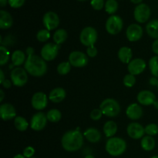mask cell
<instances>
[{
    "instance_id": "cell-1",
    "label": "cell",
    "mask_w": 158,
    "mask_h": 158,
    "mask_svg": "<svg viewBox=\"0 0 158 158\" xmlns=\"http://www.w3.org/2000/svg\"><path fill=\"white\" fill-rule=\"evenodd\" d=\"M27 58L24 65L26 72L32 77H43L47 72V64L41 56L35 55L34 49L28 47L26 49Z\"/></svg>"
},
{
    "instance_id": "cell-2",
    "label": "cell",
    "mask_w": 158,
    "mask_h": 158,
    "mask_svg": "<svg viewBox=\"0 0 158 158\" xmlns=\"http://www.w3.org/2000/svg\"><path fill=\"white\" fill-rule=\"evenodd\" d=\"M62 147L68 152L77 151L83 145V135L80 131H69L63 134L61 139Z\"/></svg>"
},
{
    "instance_id": "cell-3",
    "label": "cell",
    "mask_w": 158,
    "mask_h": 158,
    "mask_svg": "<svg viewBox=\"0 0 158 158\" xmlns=\"http://www.w3.org/2000/svg\"><path fill=\"white\" fill-rule=\"evenodd\" d=\"M105 148L110 155L113 157H118L126 151L127 143L120 137H113L108 139Z\"/></svg>"
},
{
    "instance_id": "cell-4",
    "label": "cell",
    "mask_w": 158,
    "mask_h": 158,
    "mask_svg": "<svg viewBox=\"0 0 158 158\" xmlns=\"http://www.w3.org/2000/svg\"><path fill=\"white\" fill-rule=\"evenodd\" d=\"M100 109L103 115L108 117H115L120 114V106L118 102L112 98H107L103 100L100 106Z\"/></svg>"
},
{
    "instance_id": "cell-5",
    "label": "cell",
    "mask_w": 158,
    "mask_h": 158,
    "mask_svg": "<svg viewBox=\"0 0 158 158\" xmlns=\"http://www.w3.org/2000/svg\"><path fill=\"white\" fill-rule=\"evenodd\" d=\"M97 31L96 29L91 26L85 27L81 31L80 35V40L83 46L89 47V46H94L97 40Z\"/></svg>"
},
{
    "instance_id": "cell-6",
    "label": "cell",
    "mask_w": 158,
    "mask_h": 158,
    "mask_svg": "<svg viewBox=\"0 0 158 158\" xmlns=\"http://www.w3.org/2000/svg\"><path fill=\"white\" fill-rule=\"evenodd\" d=\"M123 27V21L119 15H113L108 18L106 23V29L108 33L117 35L121 32Z\"/></svg>"
},
{
    "instance_id": "cell-7",
    "label": "cell",
    "mask_w": 158,
    "mask_h": 158,
    "mask_svg": "<svg viewBox=\"0 0 158 158\" xmlns=\"http://www.w3.org/2000/svg\"><path fill=\"white\" fill-rule=\"evenodd\" d=\"M28 73L24 68L15 67L11 72V80L12 84L18 87L25 86L28 81Z\"/></svg>"
},
{
    "instance_id": "cell-8",
    "label": "cell",
    "mask_w": 158,
    "mask_h": 158,
    "mask_svg": "<svg viewBox=\"0 0 158 158\" xmlns=\"http://www.w3.org/2000/svg\"><path fill=\"white\" fill-rule=\"evenodd\" d=\"M60 48V45L52 43H46L41 49V57L45 61H52L58 55Z\"/></svg>"
},
{
    "instance_id": "cell-9",
    "label": "cell",
    "mask_w": 158,
    "mask_h": 158,
    "mask_svg": "<svg viewBox=\"0 0 158 158\" xmlns=\"http://www.w3.org/2000/svg\"><path fill=\"white\" fill-rule=\"evenodd\" d=\"M134 19L139 23H144L151 16V9L145 3H141L136 6L134 12Z\"/></svg>"
},
{
    "instance_id": "cell-10",
    "label": "cell",
    "mask_w": 158,
    "mask_h": 158,
    "mask_svg": "<svg viewBox=\"0 0 158 158\" xmlns=\"http://www.w3.org/2000/svg\"><path fill=\"white\" fill-rule=\"evenodd\" d=\"M88 57L84 52L73 51L69 56V62L71 66L77 68H83L88 63Z\"/></svg>"
},
{
    "instance_id": "cell-11",
    "label": "cell",
    "mask_w": 158,
    "mask_h": 158,
    "mask_svg": "<svg viewBox=\"0 0 158 158\" xmlns=\"http://www.w3.org/2000/svg\"><path fill=\"white\" fill-rule=\"evenodd\" d=\"M47 117L43 112H37L31 118L30 127L33 131H40L45 128L47 123Z\"/></svg>"
},
{
    "instance_id": "cell-12",
    "label": "cell",
    "mask_w": 158,
    "mask_h": 158,
    "mask_svg": "<svg viewBox=\"0 0 158 158\" xmlns=\"http://www.w3.org/2000/svg\"><path fill=\"white\" fill-rule=\"evenodd\" d=\"M43 23L47 30H53L58 27L60 24V18L54 12H47L43 15Z\"/></svg>"
},
{
    "instance_id": "cell-13",
    "label": "cell",
    "mask_w": 158,
    "mask_h": 158,
    "mask_svg": "<svg viewBox=\"0 0 158 158\" xmlns=\"http://www.w3.org/2000/svg\"><path fill=\"white\" fill-rule=\"evenodd\" d=\"M147 63L143 59L137 58L131 60L128 63L127 70L131 74L134 76L140 75L146 69Z\"/></svg>"
},
{
    "instance_id": "cell-14",
    "label": "cell",
    "mask_w": 158,
    "mask_h": 158,
    "mask_svg": "<svg viewBox=\"0 0 158 158\" xmlns=\"http://www.w3.org/2000/svg\"><path fill=\"white\" fill-rule=\"evenodd\" d=\"M48 99L49 97H47L46 94L43 92H37L32 96L31 104L36 110H42L47 106Z\"/></svg>"
},
{
    "instance_id": "cell-15",
    "label": "cell",
    "mask_w": 158,
    "mask_h": 158,
    "mask_svg": "<svg viewBox=\"0 0 158 158\" xmlns=\"http://www.w3.org/2000/svg\"><path fill=\"white\" fill-rule=\"evenodd\" d=\"M127 132L128 136L132 139L138 140V139L143 138L145 134V128L142 126L140 123L133 122L127 126Z\"/></svg>"
},
{
    "instance_id": "cell-16",
    "label": "cell",
    "mask_w": 158,
    "mask_h": 158,
    "mask_svg": "<svg viewBox=\"0 0 158 158\" xmlns=\"http://www.w3.org/2000/svg\"><path fill=\"white\" fill-rule=\"evenodd\" d=\"M143 35V28L139 24H131L127 27L126 36L130 42L138 41Z\"/></svg>"
},
{
    "instance_id": "cell-17",
    "label": "cell",
    "mask_w": 158,
    "mask_h": 158,
    "mask_svg": "<svg viewBox=\"0 0 158 158\" xmlns=\"http://www.w3.org/2000/svg\"><path fill=\"white\" fill-rule=\"evenodd\" d=\"M0 116L5 121L10 120L17 117L15 107L9 103H2L0 106Z\"/></svg>"
},
{
    "instance_id": "cell-18",
    "label": "cell",
    "mask_w": 158,
    "mask_h": 158,
    "mask_svg": "<svg viewBox=\"0 0 158 158\" xmlns=\"http://www.w3.org/2000/svg\"><path fill=\"white\" fill-rule=\"evenodd\" d=\"M137 101L143 106H151L156 101V96L150 90H142L137 95Z\"/></svg>"
},
{
    "instance_id": "cell-19",
    "label": "cell",
    "mask_w": 158,
    "mask_h": 158,
    "mask_svg": "<svg viewBox=\"0 0 158 158\" xmlns=\"http://www.w3.org/2000/svg\"><path fill=\"white\" fill-rule=\"evenodd\" d=\"M126 114L131 120H139L143 115V109L141 106L137 103H132L126 110Z\"/></svg>"
},
{
    "instance_id": "cell-20",
    "label": "cell",
    "mask_w": 158,
    "mask_h": 158,
    "mask_svg": "<svg viewBox=\"0 0 158 158\" xmlns=\"http://www.w3.org/2000/svg\"><path fill=\"white\" fill-rule=\"evenodd\" d=\"M66 90L63 88L56 87L50 91L49 95V99L52 103H59L66 98Z\"/></svg>"
},
{
    "instance_id": "cell-21",
    "label": "cell",
    "mask_w": 158,
    "mask_h": 158,
    "mask_svg": "<svg viewBox=\"0 0 158 158\" xmlns=\"http://www.w3.org/2000/svg\"><path fill=\"white\" fill-rule=\"evenodd\" d=\"M13 24V19L10 13L5 10L0 11V28L2 29H9Z\"/></svg>"
},
{
    "instance_id": "cell-22",
    "label": "cell",
    "mask_w": 158,
    "mask_h": 158,
    "mask_svg": "<svg viewBox=\"0 0 158 158\" xmlns=\"http://www.w3.org/2000/svg\"><path fill=\"white\" fill-rule=\"evenodd\" d=\"M83 136L90 143H97L101 139V134L100 131L94 127L88 128L84 132Z\"/></svg>"
},
{
    "instance_id": "cell-23",
    "label": "cell",
    "mask_w": 158,
    "mask_h": 158,
    "mask_svg": "<svg viewBox=\"0 0 158 158\" xmlns=\"http://www.w3.org/2000/svg\"><path fill=\"white\" fill-rule=\"evenodd\" d=\"M117 56H118L119 60H120L122 63L128 64V63L131 61V59H132L133 56V52L130 47H127V46H123V47H121L119 49Z\"/></svg>"
},
{
    "instance_id": "cell-24",
    "label": "cell",
    "mask_w": 158,
    "mask_h": 158,
    "mask_svg": "<svg viewBox=\"0 0 158 158\" xmlns=\"http://www.w3.org/2000/svg\"><path fill=\"white\" fill-rule=\"evenodd\" d=\"M146 31L150 37L158 40V19L150 21L146 26Z\"/></svg>"
},
{
    "instance_id": "cell-25",
    "label": "cell",
    "mask_w": 158,
    "mask_h": 158,
    "mask_svg": "<svg viewBox=\"0 0 158 158\" xmlns=\"http://www.w3.org/2000/svg\"><path fill=\"white\" fill-rule=\"evenodd\" d=\"M11 60H12L13 66L19 67L23 63H26V55H25L24 52H23L22 50H15L12 52Z\"/></svg>"
},
{
    "instance_id": "cell-26",
    "label": "cell",
    "mask_w": 158,
    "mask_h": 158,
    "mask_svg": "<svg viewBox=\"0 0 158 158\" xmlns=\"http://www.w3.org/2000/svg\"><path fill=\"white\" fill-rule=\"evenodd\" d=\"M117 129H118L117 124L113 120H109L103 126V132L106 137H110V138L113 137L117 134Z\"/></svg>"
},
{
    "instance_id": "cell-27",
    "label": "cell",
    "mask_w": 158,
    "mask_h": 158,
    "mask_svg": "<svg viewBox=\"0 0 158 158\" xmlns=\"http://www.w3.org/2000/svg\"><path fill=\"white\" fill-rule=\"evenodd\" d=\"M155 140L151 136H145L140 141L141 148L146 151H151L155 148Z\"/></svg>"
},
{
    "instance_id": "cell-28",
    "label": "cell",
    "mask_w": 158,
    "mask_h": 158,
    "mask_svg": "<svg viewBox=\"0 0 158 158\" xmlns=\"http://www.w3.org/2000/svg\"><path fill=\"white\" fill-rule=\"evenodd\" d=\"M68 33L64 29H57L53 34V41L56 44L61 45L67 40Z\"/></svg>"
},
{
    "instance_id": "cell-29",
    "label": "cell",
    "mask_w": 158,
    "mask_h": 158,
    "mask_svg": "<svg viewBox=\"0 0 158 158\" xmlns=\"http://www.w3.org/2000/svg\"><path fill=\"white\" fill-rule=\"evenodd\" d=\"M14 124H15V128L19 131H25L29 127V123L27 120L21 116H17L14 119Z\"/></svg>"
},
{
    "instance_id": "cell-30",
    "label": "cell",
    "mask_w": 158,
    "mask_h": 158,
    "mask_svg": "<svg viewBox=\"0 0 158 158\" xmlns=\"http://www.w3.org/2000/svg\"><path fill=\"white\" fill-rule=\"evenodd\" d=\"M46 117L49 121L52 123H56L59 122L62 118V114L59 110L57 109H52L48 111L46 114Z\"/></svg>"
},
{
    "instance_id": "cell-31",
    "label": "cell",
    "mask_w": 158,
    "mask_h": 158,
    "mask_svg": "<svg viewBox=\"0 0 158 158\" xmlns=\"http://www.w3.org/2000/svg\"><path fill=\"white\" fill-rule=\"evenodd\" d=\"M149 68L152 75L158 78V56L151 57L149 61Z\"/></svg>"
},
{
    "instance_id": "cell-32",
    "label": "cell",
    "mask_w": 158,
    "mask_h": 158,
    "mask_svg": "<svg viewBox=\"0 0 158 158\" xmlns=\"http://www.w3.org/2000/svg\"><path fill=\"white\" fill-rule=\"evenodd\" d=\"M118 9V3L116 0H107L105 3V10L108 14L115 13Z\"/></svg>"
},
{
    "instance_id": "cell-33",
    "label": "cell",
    "mask_w": 158,
    "mask_h": 158,
    "mask_svg": "<svg viewBox=\"0 0 158 158\" xmlns=\"http://www.w3.org/2000/svg\"><path fill=\"white\" fill-rule=\"evenodd\" d=\"M71 69V64L69 62H62L57 66V72L60 75L64 76L69 73Z\"/></svg>"
},
{
    "instance_id": "cell-34",
    "label": "cell",
    "mask_w": 158,
    "mask_h": 158,
    "mask_svg": "<svg viewBox=\"0 0 158 158\" xmlns=\"http://www.w3.org/2000/svg\"><path fill=\"white\" fill-rule=\"evenodd\" d=\"M0 54H1V59H0V65L3 66V65L6 64L9 60V56H10V53H9V50L5 47L4 46H0Z\"/></svg>"
},
{
    "instance_id": "cell-35",
    "label": "cell",
    "mask_w": 158,
    "mask_h": 158,
    "mask_svg": "<svg viewBox=\"0 0 158 158\" xmlns=\"http://www.w3.org/2000/svg\"><path fill=\"white\" fill-rule=\"evenodd\" d=\"M49 38H50V32L46 29H41L36 34L37 40L41 43H45V42L48 41Z\"/></svg>"
},
{
    "instance_id": "cell-36",
    "label": "cell",
    "mask_w": 158,
    "mask_h": 158,
    "mask_svg": "<svg viewBox=\"0 0 158 158\" xmlns=\"http://www.w3.org/2000/svg\"><path fill=\"white\" fill-rule=\"evenodd\" d=\"M145 134L148 136H155L158 134V125L156 123H150L145 127Z\"/></svg>"
},
{
    "instance_id": "cell-37",
    "label": "cell",
    "mask_w": 158,
    "mask_h": 158,
    "mask_svg": "<svg viewBox=\"0 0 158 158\" xmlns=\"http://www.w3.org/2000/svg\"><path fill=\"white\" fill-rule=\"evenodd\" d=\"M123 84L127 86V87H132L134 86L136 83V77L134 75L129 73L127 74L124 77H123Z\"/></svg>"
},
{
    "instance_id": "cell-38",
    "label": "cell",
    "mask_w": 158,
    "mask_h": 158,
    "mask_svg": "<svg viewBox=\"0 0 158 158\" xmlns=\"http://www.w3.org/2000/svg\"><path fill=\"white\" fill-rule=\"evenodd\" d=\"M90 4L95 10H101L104 6V0H91Z\"/></svg>"
},
{
    "instance_id": "cell-39",
    "label": "cell",
    "mask_w": 158,
    "mask_h": 158,
    "mask_svg": "<svg viewBox=\"0 0 158 158\" xmlns=\"http://www.w3.org/2000/svg\"><path fill=\"white\" fill-rule=\"evenodd\" d=\"M103 112L100 109H94L90 113V118L93 120H99L103 116Z\"/></svg>"
},
{
    "instance_id": "cell-40",
    "label": "cell",
    "mask_w": 158,
    "mask_h": 158,
    "mask_svg": "<svg viewBox=\"0 0 158 158\" xmlns=\"http://www.w3.org/2000/svg\"><path fill=\"white\" fill-rule=\"evenodd\" d=\"M26 0H8V3L9 6L14 9H18L22 7L24 5Z\"/></svg>"
},
{
    "instance_id": "cell-41",
    "label": "cell",
    "mask_w": 158,
    "mask_h": 158,
    "mask_svg": "<svg viewBox=\"0 0 158 158\" xmlns=\"http://www.w3.org/2000/svg\"><path fill=\"white\" fill-rule=\"evenodd\" d=\"M97 53H98V50L95 46H89L86 49V54H87L88 56L93 58V57H95L97 55Z\"/></svg>"
},
{
    "instance_id": "cell-42",
    "label": "cell",
    "mask_w": 158,
    "mask_h": 158,
    "mask_svg": "<svg viewBox=\"0 0 158 158\" xmlns=\"http://www.w3.org/2000/svg\"><path fill=\"white\" fill-rule=\"evenodd\" d=\"M34 154H35V150L32 147H27L23 151V155L26 158H30L33 157Z\"/></svg>"
},
{
    "instance_id": "cell-43",
    "label": "cell",
    "mask_w": 158,
    "mask_h": 158,
    "mask_svg": "<svg viewBox=\"0 0 158 158\" xmlns=\"http://www.w3.org/2000/svg\"><path fill=\"white\" fill-rule=\"evenodd\" d=\"M1 84L2 85L3 87L6 88V89H9V88H10L11 86H12V80H7V79H6V80H5Z\"/></svg>"
},
{
    "instance_id": "cell-44",
    "label": "cell",
    "mask_w": 158,
    "mask_h": 158,
    "mask_svg": "<svg viewBox=\"0 0 158 158\" xmlns=\"http://www.w3.org/2000/svg\"><path fill=\"white\" fill-rule=\"evenodd\" d=\"M152 50L156 55H158V40H155V41L153 43Z\"/></svg>"
},
{
    "instance_id": "cell-45",
    "label": "cell",
    "mask_w": 158,
    "mask_h": 158,
    "mask_svg": "<svg viewBox=\"0 0 158 158\" xmlns=\"http://www.w3.org/2000/svg\"><path fill=\"white\" fill-rule=\"evenodd\" d=\"M157 83H158V80L157 78H156V77H152V78H151V80H150V83H151L152 86H157Z\"/></svg>"
},
{
    "instance_id": "cell-46",
    "label": "cell",
    "mask_w": 158,
    "mask_h": 158,
    "mask_svg": "<svg viewBox=\"0 0 158 158\" xmlns=\"http://www.w3.org/2000/svg\"><path fill=\"white\" fill-rule=\"evenodd\" d=\"M5 80H6V78H5L4 72L2 71V69H0V83H2Z\"/></svg>"
},
{
    "instance_id": "cell-47",
    "label": "cell",
    "mask_w": 158,
    "mask_h": 158,
    "mask_svg": "<svg viewBox=\"0 0 158 158\" xmlns=\"http://www.w3.org/2000/svg\"><path fill=\"white\" fill-rule=\"evenodd\" d=\"M5 97V94L3 92L2 89H0V102H2L3 100H4Z\"/></svg>"
},
{
    "instance_id": "cell-48",
    "label": "cell",
    "mask_w": 158,
    "mask_h": 158,
    "mask_svg": "<svg viewBox=\"0 0 158 158\" xmlns=\"http://www.w3.org/2000/svg\"><path fill=\"white\" fill-rule=\"evenodd\" d=\"M8 3V0H0V6L1 7H4Z\"/></svg>"
},
{
    "instance_id": "cell-49",
    "label": "cell",
    "mask_w": 158,
    "mask_h": 158,
    "mask_svg": "<svg viewBox=\"0 0 158 158\" xmlns=\"http://www.w3.org/2000/svg\"><path fill=\"white\" fill-rule=\"evenodd\" d=\"M142 1H143V0H131V2H133L134 4H138V5L141 4Z\"/></svg>"
},
{
    "instance_id": "cell-50",
    "label": "cell",
    "mask_w": 158,
    "mask_h": 158,
    "mask_svg": "<svg viewBox=\"0 0 158 158\" xmlns=\"http://www.w3.org/2000/svg\"><path fill=\"white\" fill-rule=\"evenodd\" d=\"M13 158H26L23 154H16Z\"/></svg>"
},
{
    "instance_id": "cell-51",
    "label": "cell",
    "mask_w": 158,
    "mask_h": 158,
    "mask_svg": "<svg viewBox=\"0 0 158 158\" xmlns=\"http://www.w3.org/2000/svg\"><path fill=\"white\" fill-rule=\"evenodd\" d=\"M84 158H95V157H94L93 155H91V154H88V155H86Z\"/></svg>"
},
{
    "instance_id": "cell-52",
    "label": "cell",
    "mask_w": 158,
    "mask_h": 158,
    "mask_svg": "<svg viewBox=\"0 0 158 158\" xmlns=\"http://www.w3.org/2000/svg\"><path fill=\"white\" fill-rule=\"evenodd\" d=\"M154 106H155V107L157 108V109H158V101H157V100H156L155 103H154Z\"/></svg>"
},
{
    "instance_id": "cell-53",
    "label": "cell",
    "mask_w": 158,
    "mask_h": 158,
    "mask_svg": "<svg viewBox=\"0 0 158 158\" xmlns=\"http://www.w3.org/2000/svg\"><path fill=\"white\" fill-rule=\"evenodd\" d=\"M151 158H158V156L157 155H156V156H153Z\"/></svg>"
},
{
    "instance_id": "cell-54",
    "label": "cell",
    "mask_w": 158,
    "mask_h": 158,
    "mask_svg": "<svg viewBox=\"0 0 158 158\" xmlns=\"http://www.w3.org/2000/svg\"><path fill=\"white\" fill-rule=\"evenodd\" d=\"M78 1H86V0H78Z\"/></svg>"
},
{
    "instance_id": "cell-55",
    "label": "cell",
    "mask_w": 158,
    "mask_h": 158,
    "mask_svg": "<svg viewBox=\"0 0 158 158\" xmlns=\"http://www.w3.org/2000/svg\"><path fill=\"white\" fill-rule=\"evenodd\" d=\"M30 158H35V157H30Z\"/></svg>"
},
{
    "instance_id": "cell-56",
    "label": "cell",
    "mask_w": 158,
    "mask_h": 158,
    "mask_svg": "<svg viewBox=\"0 0 158 158\" xmlns=\"http://www.w3.org/2000/svg\"><path fill=\"white\" fill-rule=\"evenodd\" d=\"M157 88H158V83H157Z\"/></svg>"
}]
</instances>
